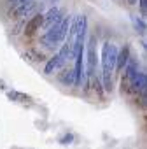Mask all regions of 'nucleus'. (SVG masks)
I'll list each match as a JSON object with an SVG mask.
<instances>
[{
  "label": "nucleus",
  "instance_id": "f257e3e1",
  "mask_svg": "<svg viewBox=\"0 0 147 149\" xmlns=\"http://www.w3.org/2000/svg\"><path fill=\"white\" fill-rule=\"evenodd\" d=\"M116 60H117V47L110 42L102 44V70L103 76H112L116 70Z\"/></svg>",
  "mask_w": 147,
  "mask_h": 149
},
{
  "label": "nucleus",
  "instance_id": "f03ea898",
  "mask_svg": "<svg viewBox=\"0 0 147 149\" xmlns=\"http://www.w3.org/2000/svg\"><path fill=\"white\" fill-rule=\"evenodd\" d=\"M86 81H91L95 77V72H96V63H98V56H96V35L89 37L88 47H86Z\"/></svg>",
  "mask_w": 147,
  "mask_h": 149
},
{
  "label": "nucleus",
  "instance_id": "7ed1b4c3",
  "mask_svg": "<svg viewBox=\"0 0 147 149\" xmlns=\"http://www.w3.org/2000/svg\"><path fill=\"white\" fill-rule=\"evenodd\" d=\"M65 16L60 13V9L56 7V6H53V7H49V11L44 14V21H42V26L44 28H49L51 25H54V23H58V21H61Z\"/></svg>",
  "mask_w": 147,
  "mask_h": 149
},
{
  "label": "nucleus",
  "instance_id": "20e7f679",
  "mask_svg": "<svg viewBox=\"0 0 147 149\" xmlns=\"http://www.w3.org/2000/svg\"><path fill=\"white\" fill-rule=\"evenodd\" d=\"M131 56H130V46L128 44H124L123 47H121V51H117V60H116V70H123L124 67H126V63H128V60H130Z\"/></svg>",
  "mask_w": 147,
  "mask_h": 149
},
{
  "label": "nucleus",
  "instance_id": "39448f33",
  "mask_svg": "<svg viewBox=\"0 0 147 149\" xmlns=\"http://www.w3.org/2000/svg\"><path fill=\"white\" fill-rule=\"evenodd\" d=\"M42 21H44V14H42V13L35 14V16L26 23V26H25V33H26V35H32L33 32H37V30L42 26Z\"/></svg>",
  "mask_w": 147,
  "mask_h": 149
},
{
  "label": "nucleus",
  "instance_id": "423d86ee",
  "mask_svg": "<svg viewBox=\"0 0 147 149\" xmlns=\"http://www.w3.org/2000/svg\"><path fill=\"white\" fill-rule=\"evenodd\" d=\"M65 63L61 61V58L58 56V53L53 56V58H49L47 60V63H46V67H44V74H47V76H51V74H54L58 68H61Z\"/></svg>",
  "mask_w": 147,
  "mask_h": 149
},
{
  "label": "nucleus",
  "instance_id": "0eeeda50",
  "mask_svg": "<svg viewBox=\"0 0 147 149\" xmlns=\"http://www.w3.org/2000/svg\"><path fill=\"white\" fill-rule=\"evenodd\" d=\"M37 7V2H33V0H28V2H23L18 6V9L14 11V18H21V16H28L32 11H35Z\"/></svg>",
  "mask_w": 147,
  "mask_h": 149
},
{
  "label": "nucleus",
  "instance_id": "6e6552de",
  "mask_svg": "<svg viewBox=\"0 0 147 149\" xmlns=\"http://www.w3.org/2000/svg\"><path fill=\"white\" fill-rule=\"evenodd\" d=\"M131 86H133L137 91L145 93V90H147V76H145V72H138V74H137V76L131 79Z\"/></svg>",
  "mask_w": 147,
  "mask_h": 149
},
{
  "label": "nucleus",
  "instance_id": "1a4fd4ad",
  "mask_svg": "<svg viewBox=\"0 0 147 149\" xmlns=\"http://www.w3.org/2000/svg\"><path fill=\"white\" fill-rule=\"evenodd\" d=\"M60 83L65 86H76V76H74V68H65L58 76Z\"/></svg>",
  "mask_w": 147,
  "mask_h": 149
},
{
  "label": "nucleus",
  "instance_id": "9d476101",
  "mask_svg": "<svg viewBox=\"0 0 147 149\" xmlns=\"http://www.w3.org/2000/svg\"><path fill=\"white\" fill-rule=\"evenodd\" d=\"M123 70H124V77L131 81V79L137 76V74L140 72V70H138V61H137L135 58H130L128 63H126V67H124Z\"/></svg>",
  "mask_w": 147,
  "mask_h": 149
},
{
  "label": "nucleus",
  "instance_id": "9b49d317",
  "mask_svg": "<svg viewBox=\"0 0 147 149\" xmlns=\"http://www.w3.org/2000/svg\"><path fill=\"white\" fill-rule=\"evenodd\" d=\"M131 21H133V28H135V32L140 33V35L144 37V35H145V30H147L144 18H138L137 14H133V16H131Z\"/></svg>",
  "mask_w": 147,
  "mask_h": 149
},
{
  "label": "nucleus",
  "instance_id": "f8f14e48",
  "mask_svg": "<svg viewBox=\"0 0 147 149\" xmlns=\"http://www.w3.org/2000/svg\"><path fill=\"white\" fill-rule=\"evenodd\" d=\"M7 97H9L11 100H14V102H26V100H30L28 95L18 93V91H7Z\"/></svg>",
  "mask_w": 147,
  "mask_h": 149
},
{
  "label": "nucleus",
  "instance_id": "ddd939ff",
  "mask_svg": "<svg viewBox=\"0 0 147 149\" xmlns=\"http://www.w3.org/2000/svg\"><path fill=\"white\" fill-rule=\"evenodd\" d=\"M112 76H103V84H102V90L103 91H107V93H110L112 91Z\"/></svg>",
  "mask_w": 147,
  "mask_h": 149
},
{
  "label": "nucleus",
  "instance_id": "4468645a",
  "mask_svg": "<svg viewBox=\"0 0 147 149\" xmlns=\"http://www.w3.org/2000/svg\"><path fill=\"white\" fill-rule=\"evenodd\" d=\"M72 140H74V135H72V133H65V135L60 139V144L67 146V144H72Z\"/></svg>",
  "mask_w": 147,
  "mask_h": 149
},
{
  "label": "nucleus",
  "instance_id": "2eb2a0df",
  "mask_svg": "<svg viewBox=\"0 0 147 149\" xmlns=\"http://www.w3.org/2000/svg\"><path fill=\"white\" fill-rule=\"evenodd\" d=\"M137 4H138V7H140V14L145 16V14H147V0H137Z\"/></svg>",
  "mask_w": 147,
  "mask_h": 149
},
{
  "label": "nucleus",
  "instance_id": "dca6fc26",
  "mask_svg": "<svg viewBox=\"0 0 147 149\" xmlns=\"http://www.w3.org/2000/svg\"><path fill=\"white\" fill-rule=\"evenodd\" d=\"M9 2H11V4H19L21 0H9Z\"/></svg>",
  "mask_w": 147,
  "mask_h": 149
},
{
  "label": "nucleus",
  "instance_id": "f3484780",
  "mask_svg": "<svg viewBox=\"0 0 147 149\" xmlns=\"http://www.w3.org/2000/svg\"><path fill=\"white\" fill-rule=\"evenodd\" d=\"M47 2H49V4H53V6H54V4H56V2H58V0H47Z\"/></svg>",
  "mask_w": 147,
  "mask_h": 149
}]
</instances>
